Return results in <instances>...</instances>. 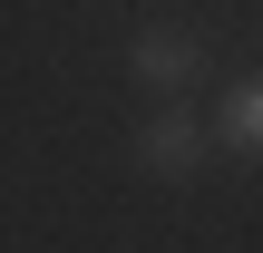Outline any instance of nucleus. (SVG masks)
Here are the masks:
<instances>
[{"instance_id":"1","label":"nucleus","mask_w":263,"mask_h":253,"mask_svg":"<svg viewBox=\"0 0 263 253\" xmlns=\"http://www.w3.org/2000/svg\"><path fill=\"white\" fill-rule=\"evenodd\" d=\"M127 68H137L146 88H185V78H195V39H185V29H137Z\"/></svg>"},{"instance_id":"3","label":"nucleus","mask_w":263,"mask_h":253,"mask_svg":"<svg viewBox=\"0 0 263 253\" xmlns=\"http://www.w3.org/2000/svg\"><path fill=\"white\" fill-rule=\"evenodd\" d=\"M215 137H224V146H244V156H263V78H244V88L224 98V117H215Z\"/></svg>"},{"instance_id":"2","label":"nucleus","mask_w":263,"mask_h":253,"mask_svg":"<svg viewBox=\"0 0 263 253\" xmlns=\"http://www.w3.org/2000/svg\"><path fill=\"white\" fill-rule=\"evenodd\" d=\"M195 156H205V127H195V117H156V127L137 137V166H146V176H185Z\"/></svg>"}]
</instances>
